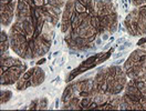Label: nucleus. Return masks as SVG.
<instances>
[{"mask_svg":"<svg viewBox=\"0 0 146 111\" xmlns=\"http://www.w3.org/2000/svg\"><path fill=\"white\" fill-rule=\"evenodd\" d=\"M27 69L26 63L6 53L1 56V84L9 86L18 82Z\"/></svg>","mask_w":146,"mask_h":111,"instance_id":"nucleus-1","label":"nucleus"},{"mask_svg":"<svg viewBox=\"0 0 146 111\" xmlns=\"http://www.w3.org/2000/svg\"><path fill=\"white\" fill-rule=\"evenodd\" d=\"M44 80V72L41 68L34 67L31 68L22 75V77L17 82V89L18 90H23L29 87H37L41 84Z\"/></svg>","mask_w":146,"mask_h":111,"instance_id":"nucleus-2","label":"nucleus"},{"mask_svg":"<svg viewBox=\"0 0 146 111\" xmlns=\"http://www.w3.org/2000/svg\"><path fill=\"white\" fill-rule=\"evenodd\" d=\"M18 0H1V26H9L16 17Z\"/></svg>","mask_w":146,"mask_h":111,"instance_id":"nucleus-3","label":"nucleus"},{"mask_svg":"<svg viewBox=\"0 0 146 111\" xmlns=\"http://www.w3.org/2000/svg\"><path fill=\"white\" fill-rule=\"evenodd\" d=\"M10 46L9 36L5 31H1V56L8 53V49Z\"/></svg>","mask_w":146,"mask_h":111,"instance_id":"nucleus-4","label":"nucleus"},{"mask_svg":"<svg viewBox=\"0 0 146 111\" xmlns=\"http://www.w3.org/2000/svg\"><path fill=\"white\" fill-rule=\"evenodd\" d=\"M48 107V99L47 98H42L39 101V109H46Z\"/></svg>","mask_w":146,"mask_h":111,"instance_id":"nucleus-5","label":"nucleus"},{"mask_svg":"<svg viewBox=\"0 0 146 111\" xmlns=\"http://www.w3.org/2000/svg\"><path fill=\"white\" fill-rule=\"evenodd\" d=\"M146 43V37H143L142 39H140V40L137 42V44H138V46H142V44H145Z\"/></svg>","mask_w":146,"mask_h":111,"instance_id":"nucleus-6","label":"nucleus"},{"mask_svg":"<svg viewBox=\"0 0 146 111\" xmlns=\"http://www.w3.org/2000/svg\"><path fill=\"white\" fill-rule=\"evenodd\" d=\"M124 61H125V59H121V60H117V61L115 62V65H116V66H118V65H121V63H122V62H124Z\"/></svg>","mask_w":146,"mask_h":111,"instance_id":"nucleus-7","label":"nucleus"},{"mask_svg":"<svg viewBox=\"0 0 146 111\" xmlns=\"http://www.w3.org/2000/svg\"><path fill=\"white\" fill-rule=\"evenodd\" d=\"M44 61H46V59H41V60H39V61L37 62V65H42Z\"/></svg>","mask_w":146,"mask_h":111,"instance_id":"nucleus-8","label":"nucleus"},{"mask_svg":"<svg viewBox=\"0 0 146 111\" xmlns=\"http://www.w3.org/2000/svg\"><path fill=\"white\" fill-rule=\"evenodd\" d=\"M122 56H123V53H121V52H119V53H117V54L114 56V58H118V57H122Z\"/></svg>","mask_w":146,"mask_h":111,"instance_id":"nucleus-9","label":"nucleus"},{"mask_svg":"<svg viewBox=\"0 0 146 111\" xmlns=\"http://www.w3.org/2000/svg\"><path fill=\"white\" fill-rule=\"evenodd\" d=\"M124 41H125L124 39H119V40H117V43H123Z\"/></svg>","mask_w":146,"mask_h":111,"instance_id":"nucleus-10","label":"nucleus"}]
</instances>
